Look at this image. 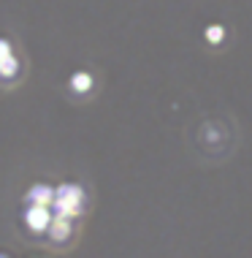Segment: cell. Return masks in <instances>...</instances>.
Wrapping results in <instances>:
<instances>
[{
    "label": "cell",
    "instance_id": "1",
    "mask_svg": "<svg viewBox=\"0 0 252 258\" xmlns=\"http://www.w3.org/2000/svg\"><path fill=\"white\" fill-rule=\"evenodd\" d=\"M81 204H84V190L79 185H73V182H65V185H60L57 190H54L52 212H54V218L73 220V218H79Z\"/></svg>",
    "mask_w": 252,
    "mask_h": 258
},
{
    "label": "cell",
    "instance_id": "8",
    "mask_svg": "<svg viewBox=\"0 0 252 258\" xmlns=\"http://www.w3.org/2000/svg\"><path fill=\"white\" fill-rule=\"evenodd\" d=\"M9 54H11V44L6 38H0V60H6Z\"/></svg>",
    "mask_w": 252,
    "mask_h": 258
},
{
    "label": "cell",
    "instance_id": "6",
    "mask_svg": "<svg viewBox=\"0 0 252 258\" xmlns=\"http://www.w3.org/2000/svg\"><path fill=\"white\" fill-rule=\"evenodd\" d=\"M17 71H19V62H17L14 54H9L6 60H0V76H3V79H14Z\"/></svg>",
    "mask_w": 252,
    "mask_h": 258
},
{
    "label": "cell",
    "instance_id": "9",
    "mask_svg": "<svg viewBox=\"0 0 252 258\" xmlns=\"http://www.w3.org/2000/svg\"><path fill=\"white\" fill-rule=\"evenodd\" d=\"M0 258H6V255H0Z\"/></svg>",
    "mask_w": 252,
    "mask_h": 258
},
{
    "label": "cell",
    "instance_id": "7",
    "mask_svg": "<svg viewBox=\"0 0 252 258\" xmlns=\"http://www.w3.org/2000/svg\"><path fill=\"white\" fill-rule=\"evenodd\" d=\"M206 41L209 44H220L222 41V36H225V30H222V25H212V27H206Z\"/></svg>",
    "mask_w": 252,
    "mask_h": 258
},
{
    "label": "cell",
    "instance_id": "3",
    "mask_svg": "<svg viewBox=\"0 0 252 258\" xmlns=\"http://www.w3.org/2000/svg\"><path fill=\"white\" fill-rule=\"evenodd\" d=\"M52 201H54V187H52V185H44V182H38V185H33L30 190H27V204L52 207Z\"/></svg>",
    "mask_w": 252,
    "mask_h": 258
},
{
    "label": "cell",
    "instance_id": "2",
    "mask_svg": "<svg viewBox=\"0 0 252 258\" xmlns=\"http://www.w3.org/2000/svg\"><path fill=\"white\" fill-rule=\"evenodd\" d=\"M54 220V212L52 207H41V204H27L25 209V223L33 234H46L49 226Z\"/></svg>",
    "mask_w": 252,
    "mask_h": 258
},
{
    "label": "cell",
    "instance_id": "5",
    "mask_svg": "<svg viewBox=\"0 0 252 258\" xmlns=\"http://www.w3.org/2000/svg\"><path fill=\"white\" fill-rule=\"evenodd\" d=\"M90 87H93V76H90L87 71H76L71 76V90L73 93L84 95V93H90Z\"/></svg>",
    "mask_w": 252,
    "mask_h": 258
},
{
    "label": "cell",
    "instance_id": "4",
    "mask_svg": "<svg viewBox=\"0 0 252 258\" xmlns=\"http://www.w3.org/2000/svg\"><path fill=\"white\" fill-rule=\"evenodd\" d=\"M49 236H52L54 242H65L68 236H71V220L68 218H54L52 226H49Z\"/></svg>",
    "mask_w": 252,
    "mask_h": 258
}]
</instances>
